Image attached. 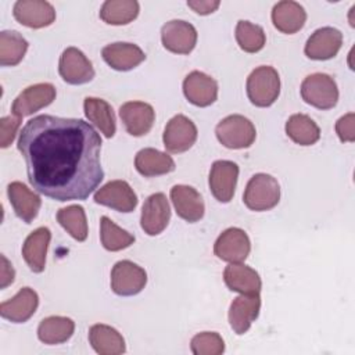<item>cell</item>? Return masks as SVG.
<instances>
[{
	"mask_svg": "<svg viewBox=\"0 0 355 355\" xmlns=\"http://www.w3.org/2000/svg\"><path fill=\"white\" fill-rule=\"evenodd\" d=\"M32 187L57 201L86 200L104 179L101 137L83 119L37 115L19 132Z\"/></svg>",
	"mask_w": 355,
	"mask_h": 355,
	"instance_id": "1",
	"label": "cell"
},
{
	"mask_svg": "<svg viewBox=\"0 0 355 355\" xmlns=\"http://www.w3.org/2000/svg\"><path fill=\"white\" fill-rule=\"evenodd\" d=\"M247 96L257 107L272 105L280 94V78L273 67L255 68L247 78Z\"/></svg>",
	"mask_w": 355,
	"mask_h": 355,
	"instance_id": "2",
	"label": "cell"
},
{
	"mask_svg": "<svg viewBox=\"0 0 355 355\" xmlns=\"http://www.w3.org/2000/svg\"><path fill=\"white\" fill-rule=\"evenodd\" d=\"M215 135L222 146L232 150L248 148L257 137L254 123L239 114L223 118L215 128Z\"/></svg>",
	"mask_w": 355,
	"mask_h": 355,
	"instance_id": "3",
	"label": "cell"
},
{
	"mask_svg": "<svg viewBox=\"0 0 355 355\" xmlns=\"http://www.w3.org/2000/svg\"><path fill=\"white\" fill-rule=\"evenodd\" d=\"M280 200V186L268 173L254 175L244 190L243 201L251 211H268L277 205Z\"/></svg>",
	"mask_w": 355,
	"mask_h": 355,
	"instance_id": "4",
	"label": "cell"
},
{
	"mask_svg": "<svg viewBox=\"0 0 355 355\" xmlns=\"http://www.w3.org/2000/svg\"><path fill=\"white\" fill-rule=\"evenodd\" d=\"M301 97L306 104L319 110H330L338 101V87L330 75L316 72L302 80Z\"/></svg>",
	"mask_w": 355,
	"mask_h": 355,
	"instance_id": "5",
	"label": "cell"
},
{
	"mask_svg": "<svg viewBox=\"0 0 355 355\" xmlns=\"http://www.w3.org/2000/svg\"><path fill=\"white\" fill-rule=\"evenodd\" d=\"M147 283V273L132 261H118L111 270V288L116 295L130 297L139 294Z\"/></svg>",
	"mask_w": 355,
	"mask_h": 355,
	"instance_id": "6",
	"label": "cell"
},
{
	"mask_svg": "<svg viewBox=\"0 0 355 355\" xmlns=\"http://www.w3.org/2000/svg\"><path fill=\"white\" fill-rule=\"evenodd\" d=\"M251 250L247 233L240 227H229L219 234L214 244V254L226 262L240 263L245 261Z\"/></svg>",
	"mask_w": 355,
	"mask_h": 355,
	"instance_id": "7",
	"label": "cell"
},
{
	"mask_svg": "<svg viewBox=\"0 0 355 355\" xmlns=\"http://www.w3.org/2000/svg\"><path fill=\"white\" fill-rule=\"evenodd\" d=\"M55 98V87L51 83H36L24 89L12 101L11 114L19 118L32 115L50 105Z\"/></svg>",
	"mask_w": 355,
	"mask_h": 355,
	"instance_id": "8",
	"label": "cell"
},
{
	"mask_svg": "<svg viewBox=\"0 0 355 355\" xmlns=\"http://www.w3.org/2000/svg\"><path fill=\"white\" fill-rule=\"evenodd\" d=\"M61 78L69 85H83L94 78L92 61L76 47H67L58 64Z\"/></svg>",
	"mask_w": 355,
	"mask_h": 355,
	"instance_id": "9",
	"label": "cell"
},
{
	"mask_svg": "<svg viewBox=\"0 0 355 355\" xmlns=\"http://www.w3.org/2000/svg\"><path fill=\"white\" fill-rule=\"evenodd\" d=\"M197 140V128L187 116L178 114L165 126L162 141L169 153H184Z\"/></svg>",
	"mask_w": 355,
	"mask_h": 355,
	"instance_id": "10",
	"label": "cell"
},
{
	"mask_svg": "<svg viewBox=\"0 0 355 355\" xmlns=\"http://www.w3.org/2000/svg\"><path fill=\"white\" fill-rule=\"evenodd\" d=\"M239 178V166L233 161L219 159L215 161L209 171L208 184L212 196L219 202H229L236 190Z\"/></svg>",
	"mask_w": 355,
	"mask_h": 355,
	"instance_id": "11",
	"label": "cell"
},
{
	"mask_svg": "<svg viewBox=\"0 0 355 355\" xmlns=\"http://www.w3.org/2000/svg\"><path fill=\"white\" fill-rule=\"evenodd\" d=\"M162 46L175 54H189L197 43L196 28L182 19H172L161 29Z\"/></svg>",
	"mask_w": 355,
	"mask_h": 355,
	"instance_id": "12",
	"label": "cell"
},
{
	"mask_svg": "<svg viewBox=\"0 0 355 355\" xmlns=\"http://www.w3.org/2000/svg\"><path fill=\"white\" fill-rule=\"evenodd\" d=\"M94 201L119 212H132L137 205V196L125 180H111L94 193Z\"/></svg>",
	"mask_w": 355,
	"mask_h": 355,
	"instance_id": "13",
	"label": "cell"
},
{
	"mask_svg": "<svg viewBox=\"0 0 355 355\" xmlns=\"http://www.w3.org/2000/svg\"><path fill=\"white\" fill-rule=\"evenodd\" d=\"M12 14L21 25L33 29L49 26L55 19L54 7L44 0H18Z\"/></svg>",
	"mask_w": 355,
	"mask_h": 355,
	"instance_id": "14",
	"label": "cell"
},
{
	"mask_svg": "<svg viewBox=\"0 0 355 355\" xmlns=\"http://www.w3.org/2000/svg\"><path fill=\"white\" fill-rule=\"evenodd\" d=\"M171 207L164 193L151 194L143 204L140 225L148 236L159 234L169 223Z\"/></svg>",
	"mask_w": 355,
	"mask_h": 355,
	"instance_id": "15",
	"label": "cell"
},
{
	"mask_svg": "<svg viewBox=\"0 0 355 355\" xmlns=\"http://www.w3.org/2000/svg\"><path fill=\"white\" fill-rule=\"evenodd\" d=\"M343 44V33L331 26L316 29L305 44V55L311 60L324 61L337 55Z\"/></svg>",
	"mask_w": 355,
	"mask_h": 355,
	"instance_id": "16",
	"label": "cell"
},
{
	"mask_svg": "<svg viewBox=\"0 0 355 355\" xmlns=\"http://www.w3.org/2000/svg\"><path fill=\"white\" fill-rule=\"evenodd\" d=\"M259 293L241 294L233 300L229 308V323L236 334H244L259 315Z\"/></svg>",
	"mask_w": 355,
	"mask_h": 355,
	"instance_id": "17",
	"label": "cell"
},
{
	"mask_svg": "<svg viewBox=\"0 0 355 355\" xmlns=\"http://www.w3.org/2000/svg\"><path fill=\"white\" fill-rule=\"evenodd\" d=\"M183 93L189 103L197 107H208L218 98V83L207 73L193 71L183 80Z\"/></svg>",
	"mask_w": 355,
	"mask_h": 355,
	"instance_id": "18",
	"label": "cell"
},
{
	"mask_svg": "<svg viewBox=\"0 0 355 355\" xmlns=\"http://www.w3.org/2000/svg\"><path fill=\"white\" fill-rule=\"evenodd\" d=\"M119 116L129 135L140 137L150 132L154 125V108L144 101H128L121 105Z\"/></svg>",
	"mask_w": 355,
	"mask_h": 355,
	"instance_id": "19",
	"label": "cell"
},
{
	"mask_svg": "<svg viewBox=\"0 0 355 355\" xmlns=\"http://www.w3.org/2000/svg\"><path fill=\"white\" fill-rule=\"evenodd\" d=\"M171 200L176 214L186 222H198L205 212L201 194L191 186L176 184L171 189Z\"/></svg>",
	"mask_w": 355,
	"mask_h": 355,
	"instance_id": "20",
	"label": "cell"
},
{
	"mask_svg": "<svg viewBox=\"0 0 355 355\" xmlns=\"http://www.w3.org/2000/svg\"><path fill=\"white\" fill-rule=\"evenodd\" d=\"M37 305V293L31 287H24L11 300L1 302L0 315L12 323H24L33 316Z\"/></svg>",
	"mask_w": 355,
	"mask_h": 355,
	"instance_id": "21",
	"label": "cell"
},
{
	"mask_svg": "<svg viewBox=\"0 0 355 355\" xmlns=\"http://www.w3.org/2000/svg\"><path fill=\"white\" fill-rule=\"evenodd\" d=\"M103 60L115 71H130L146 60L143 50L126 42H116L107 44L101 50Z\"/></svg>",
	"mask_w": 355,
	"mask_h": 355,
	"instance_id": "22",
	"label": "cell"
},
{
	"mask_svg": "<svg viewBox=\"0 0 355 355\" xmlns=\"http://www.w3.org/2000/svg\"><path fill=\"white\" fill-rule=\"evenodd\" d=\"M7 194L15 215L25 223H31L37 216L42 200L35 191L28 189L24 183L11 182L7 186Z\"/></svg>",
	"mask_w": 355,
	"mask_h": 355,
	"instance_id": "23",
	"label": "cell"
},
{
	"mask_svg": "<svg viewBox=\"0 0 355 355\" xmlns=\"http://www.w3.org/2000/svg\"><path fill=\"white\" fill-rule=\"evenodd\" d=\"M50 240L51 232L44 226L37 227L25 239L22 245V257L32 272L40 273L44 270Z\"/></svg>",
	"mask_w": 355,
	"mask_h": 355,
	"instance_id": "24",
	"label": "cell"
},
{
	"mask_svg": "<svg viewBox=\"0 0 355 355\" xmlns=\"http://www.w3.org/2000/svg\"><path fill=\"white\" fill-rule=\"evenodd\" d=\"M306 21V11L304 7L291 0H283L275 4L272 10V22L275 28L283 33L293 35L302 29Z\"/></svg>",
	"mask_w": 355,
	"mask_h": 355,
	"instance_id": "25",
	"label": "cell"
},
{
	"mask_svg": "<svg viewBox=\"0 0 355 355\" xmlns=\"http://www.w3.org/2000/svg\"><path fill=\"white\" fill-rule=\"evenodd\" d=\"M223 280L232 291H237L240 294L259 293L262 287L258 272L241 262L227 265L223 270Z\"/></svg>",
	"mask_w": 355,
	"mask_h": 355,
	"instance_id": "26",
	"label": "cell"
},
{
	"mask_svg": "<svg viewBox=\"0 0 355 355\" xmlns=\"http://www.w3.org/2000/svg\"><path fill=\"white\" fill-rule=\"evenodd\" d=\"M135 166L140 175L153 178L173 172L175 161L166 153L155 148H143L135 157Z\"/></svg>",
	"mask_w": 355,
	"mask_h": 355,
	"instance_id": "27",
	"label": "cell"
},
{
	"mask_svg": "<svg viewBox=\"0 0 355 355\" xmlns=\"http://www.w3.org/2000/svg\"><path fill=\"white\" fill-rule=\"evenodd\" d=\"M89 343L100 355H119L126 351L122 334L108 324H93L89 329Z\"/></svg>",
	"mask_w": 355,
	"mask_h": 355,
	"instance_id": "28",
	"label": "cell"
},
{
	"mask_svg": "<svg viewBox=\"0 0 355 355\" xmlns=\"http://www.w3.org/2000/svg\"><path fill=\"white\" fill-rule=\"evenodd\" d=\"M83 110L86 118L94 126H97V129L107 139H111L115 135V114L112 107L105 100L97 97H86L83 101Z\"/></svg>",
	"mask_w": 355,
	"mask_h": 355,
	"instance_id": "29",
	"label": "cell"
},
{
	"mask_svg": "<svg viewBox=\"0 0 355 355\" xmlns=\"http://www.w3.org/2000/svg\"><path fill=\"white\" fill-rule=\"evenodd\" d=\"M75 330V322L67 316L44 318L37 327V338L47 344L55 345L68 341Z\"/></svg>",
	"mask_w": 355,
	"mask_h": 355,
	"instance_id": "30",
	"label": "cell"
},
{
	"mask_svg": "<svg viewBox=\"0 0 355 355\" xmlns=\"http://www.w3.org/2000/svg\"><path fill=\"white\" fill-rule=\"evenodd\" d=\"M287 136L300 146H312L320 139V129L305 114H294L286 122Z\"/></svg>",
	"mask_w": 355,
	"mask_h": 355,
	"instance_id": "31",
	"label": "cell"
},
{
	"mask_svg": "<svg viewBox=\"0 0 355 355\" xmlns=\"http://www.w3.org/2000/svg\"><path fill=\"white\" fill-rule=\"evenodd\" d=\"M136 0H107L100 8V18L110 25H126L139 15Z\"/></svg>",
	"mask_w": 355,
	"mask_h": 355,
	"instance_id": "32",
	"label": "cell"
},
{
	"mask_svg": "<svg viewBox=\"0 0 355 355\" xmlns=\"http://www.w3.org/2000/svg\"><path fill=\"white\" fill-rule=\"evenodd\" d=\"M28 50L26 39L17 31H3L0 33V65L14 67L19 64Z\"/></svg>",
	"mask_w": 355,
	"mask_h": 355,
	"instance_id": "33",
	"label": "cell"
},
{
	"mask_svg": "<svg viewBox=\"0 0 355 355\" xmlns=\"http://www.w3.org/2000/svg\"><path fill=\"white\" fill-rule=\"evenodd\" d=\"M58 223L78 241H85L87 237V219L83 207L68 205L58 209L57 212Z\"/></svg>",
	"mask_w": 355,
	"mask_h": 355,
	"instance_id": "34",
	"label": "cell"
},
{
	"mask_svg": "<svg viewBox=\"0 0 355 355\" xmlns=\"http://www.w3.org/2000/svg\"><path fill=\"white\" fill-rule=\"evenodd\" d=\"M100 240L105 250L121 251L130 247L135 243V236L121 229L108 216L100 219Z\"/></svg>",
	"mask_w": 355,
	"mask_h": 355,
	"instance_id": "35",
	"label": "cell"
},
{
	"mask_svg": "<svg viewBox=\"0 0 355 355\" xmlns=\"http://www.w3.org/2000/svg\"><path fill=\"white\" fill-rule=\"evenodd\" d=\"M234 35L237 44L245 53H257L262 50L266 42V36L262 26L244 19H240L237 22Z\"/></svg>",
	"mask_w": 355,
	"mask_h": 355,
	"instance_id": "36",
	"label": "cell"
},
{
	"mask_svg": "<svg viewBox=\"0 0 355 355\" xmlns=\"http://www.w3.org/2000/svg\"><path fill=\"white\" fill-rule=\"evenodd\" d=\"M190 349L194 355H220L225 351V341L215 331H202L191 338Z\"/></svg>",
	"mask_w": 355,
	"mask_h": 355,
	"instance_id": "37",
	"label": "cell"
},
{
	"mask_svg": "<svg viewBox=\"0 0 355 355\" xmlns=\"http://www.w3.org/2000/svg\"><path fill=\"white\" fill-rule=\"evenodd\" d=\"M21 125V118L17 115L3 116L0 119V147L7 148L15 139L18 128Z\"/></svg>",
	"mask_w": 355,
	"mask_h": 355,
	"instance_id": "38",
	"label": "cell"
},
{
	"mask_svg": "<svg viewBox=\"0 0 355 355\" xmlns=\"http://www.w3.org/2000/svg\"><path fill=\"white\" fill-rule=\"evenodd\" d=\"M354 123H355V114L354 112L345 114L344 116H341L336 122V132H337V136L340 137V140L343 143H352L355 140Z\"/></svg>",
	"mask_w": 355,
	"mask_h": 355,
	"instance_id": "39",
	"label": "cell"
},
{
	"mask_svg": "<svg viewBox=\"0 0 355 355\" xmlns=\"http://www.w3.org/2000/svg\"><path fill=\"white\" fill-rule=\"evenodd\" d=\"M219 4L220 3L218 0H189L187 1V6L200 15H208L216 11Z\"/></svg>",
	"mask_w": 355,
	"mask_h": 355,
	"instance_id": "40",
	"label": "cell"
},
{
	"mask_svg": "<svg viewBox=\"0 0 355 355\" xmlns=\"http://www.w3.org/2000/svg\"><path fill=\"white\" fill-rule=\"evenodd\" d=\"M1 283H0V287L1 288H6L8 284H11L14 282V277H15V272H14V268L12 265L8 262V259L1 255Z\"/></svg>",
	"mask_w": 355,
	"mask_h": 355,
	"instance_id": "41",
	"label": "cell"
}]
</instances>
